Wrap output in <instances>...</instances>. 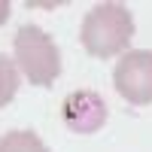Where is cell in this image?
<instances>
[{
  "label": "cell",
  "instance_id": "5b68a950",
  "mask_svg": "<svg viewBox=\"0 0 152 152\" xmlns=\"http://www.w3.org/2000/svg\"><path fill=\"white\" fill-rule=\"evenodd\" d=\"M0 152H49L34 131H9L0 140Z\"/></svg>",
  "mask_w": 152,
  "mask_h": 152
},
{
  "label": "cell",
  "instance_id": "6da1fadb",
  "mask_svg": "<svg viewBox=\"0 0 152 152\" xmlns=\"http://www.w3.org/2000/svg\"><path fill=\"white\" fill-rule=\"evenodd\" d=\"M82 46L91 58H113L119 52H128V43L134 37V15L131 9L110 0V3H94L82 18Z\"/></svg>",
  "mask_w": 152,
  "mask_h": 152
},
{
  "label": "cell",
  "instance_id": "8992f818",
  "mask_svg": "<svg viewBox=\"0 0 152 152\" xmlns=\"http://www.w3.org/2000/svg\"><path fill=\"white\" fill-rule=\"evenodd\" d=\"M18 91V67L15 61L0 55V107H6Z\"/></svg>",
  "mask_w": 152,
  "mask_h": 152
},
{
  "label": "cell",
  "instance_id": "7a4b0ae2",
  "mask_svg": "<svg viewBox=\"0 0 152 152\" xmlns=\"http://www.w3.org/2000/svg\"><path fill=\"white\" fill-rule=\"evenodd\" d=\"M15 67L31 85H52L61 73V52L55 40L37 24H21L15 34Z\"/></svg>",
  "mask_w": 152,
  "mask_h": 152
},
{
  "label": "cell",
  "instance_id": "3957f363",
  "mask_svg": "<svg viewBox=\"0 0 152 152\" xmlns=\"http://www.w3.org/2000/svg\"><path fill=\"white\" fill-rule=\"evenodd\" d=\"M113 85L131 107L152 104V52L149 49H128L113 70Z\"/></svg>",
  "mask_w": 152,
  "mask_h": 152
},
{
  "label": "cell",
  "instance_id": "52a82bcc",
  "mask_svg": "<svg viewBox=\"0 0 152 152\" xmlns=\"http://www.w3.org/2000/svg\"><path fill=\"white\" fill-rule=\"evenodd\" d=\"M9 18V0H0V24Z\"/></svg>",
  "mask_w": 152,
  "mask_h": 152
},
{
  "label": "cell",
  "instance_id": "277c9868",
  "mask_svg": "<svg viewBox=\"0 0 152 152\" xmlns=\"http://www.w3.org/2000/svg\"><path fill=\"white\" fill-rule=\"evenodd\" d=\"M61 119H64L67 131H73V134H94L107 122V104H104V97L97 91L79 88V91H70L64 97Z\"/></svg>",
  "mask_w": 152,
  "mask_h": 152
}]
</instances>
